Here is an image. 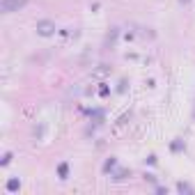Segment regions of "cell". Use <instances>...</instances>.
I'll use <instances>...</instances> for the list:
<instances>
[{
  "mask_svg": "<svg viewBox=\"0 0 195 195\" xmlns=\"http://www.w3.org/2000/svg\"><path fill=\"white\" fill-rule=\"evenodd\" d=\"M108 92H110V90H108V87H106V85H103V87H101V90H99V94H101V97H108Z\"/></svg>",
  "mask_w": 195,
  "mask_h": 195,
  "instance_id": "8992f818",
  "label": "cell"
},
{
  "mask_svg": "<svg viewBox=\"0 0 195 195\" xmlns=\"http://www.w3.org/2000/svg\"><path fill=\"white\" fill-rule=\"evenodd\" d=\"M177 188H179L181 193H191V186H186V184H179V186H177Z\"/></svg>",
  "mask_w": 195,
  "mask_h": 195,
  "instance_id": "5b68a950",
  "label": "cell"
},
{
  "mask_svg": "<svg viewBox=\"0 0 195 195\" xmlns=\"http://www.w3.org/2000/svg\"><path fill=\"white\" fill-rule=\"evenodd\" d=\"M18 186H21V181H18V177H12V179L7 181V191H9V193H14V191H18Z\"/></svg>",
  "mask_w": 195,
  "mask_h": 195,
  "instance_id": "3957f363",
  "label": "cell"
},
{
  "mask_svg": "<svg viewBox=\"0 0 195 195\" xmlns=\"http://www.w3.org/2000/svg\"><path fill=\"white\" fill-rule=\"evenodd\" d=\"M25 5H28V0H2V2H0V9H2L5 14H12V12L23 9Z\"/></svg>",
  "mask_w": 195,
  "mask_h": 195,
  "instance_id": "6da1fadb",
  "label": "cell"
},
{
  "mask_svg": "<svg viewBox=\"0 0 195 195\" xmlns=\"http://www.w3.org/2000/svg\"><path fill=\"white\" fill-rule=\"evenodd\" d=\"M179 2H188V0H179Z\"/></svg>",
  "mask_w": 195,
  "mask_h": 195,
  "instance_id": "52a82bcc",
  "label": "cell"
},
{
  "mask_svg": "<svg viewBox=\"0 0 195 195\" xmlns=\"http://www.w3.org/2000/svg\"><path fill=\"white\" fill-rule=\"evenodd\" d=\"M37 32H39L42 37H51V35L55 32V23H53V21H39V23H37Z\"/></svg>",
  "mask_w": 195,
  "mask_h": 195,
  "instance_id": "7a4b0ae2",
  "label": "cell"
},
{
  "mask_svg": "<svg viewBox=\"0 0 195 195\" xmlns=\"http://www.w3.org/2000/svg\"><path fill=\"white\" fill-rule=\"evenodd\" d=\"M57 172H60V179H67V172H69V165H67V163H60V167H57Z\"/></svg>",
  "mask_w": 195,
  "mask_h": 195,
  "instance_id": "277c9868",
  "label": "cell"
}]
</instances>
